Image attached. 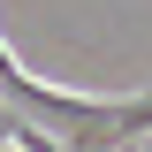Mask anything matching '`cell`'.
I'll list each match as a JSON object with an SVG mask.
<instances>
[{
	"label": "cell",
	"instance_id": "cell-2",
	"mask_svg": "<svg viewBox=\"0 0 152 152\" xmlns=\"http://www.w3.org/2000/svg\"><path fill=\"white\" fill-rule=\"evenodd\" d=\"M129 152H145V145H129Z\"/></svg>",
	"mask_w": 152,
	"mask_h": 152
},
{
	"label": "cell",
	"instance_id": "cell-1",
	"mask_svg": "<svg viewBox=\"0 0 152 152\" xmlns=\"http://www.w3.org/2000/svg\"><path fill=\"white\" fill-rule=\"evenodd\" d=\"M0 99H8V114H23V145L31 152H129V145L152 137V91H129V99L53 91L8 46H0Z\"/></svg>",
	"mask_w": 152,
	"mask_h": 152
}]
</instances>
